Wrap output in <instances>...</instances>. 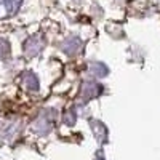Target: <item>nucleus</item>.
Segmentation results:
<instances>
[{"mask_svg": "<svg viewBox=\"0 0 160 160\" xmlns=\"http://www.w3.org/2000/svg\"><path fill=\"white\" fill-rule=\"evenodd\" d=\"M22 0H0V19L15 16L19 11Z\"/></svg>", "mask_w": 160, "mask_h": 160, "instance_id": "obj_1", "label": "nucleus"}]
</instances>
